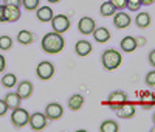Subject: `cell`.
Returning <instances> with one entry per match:
<instances>
[{
	"instance_id": "6da1fadb",
	"label": "cell",
	"mask_w": 155,
	"mask_h": 132,
	"mask_svg": "<svg viewBox=\"0 0 155 132\" xmlns=\"http://www.w3.org/2000/svg\"><path fill=\"white\" fill-rule=\"evenodd\" d=\"M42 50L48 55H56V53L62 51L64 50V45H65V41L61 33H56V31H50L47 33L44 37H42Z\"/></svg>"
},
{
	"instance_id": "7a4b0ae2",
	"label": "cell",
	"mask_w": 155,
	"mask_h": 132,
	"mask_svg": "<svg viewBox=\"0 0 155 132\" xmlns=\"http://www.w3.org/2000/svg\"><path fill=\"white\" fill-rule=\"evenodd\" d=\"M101 62H102V65H104L106 70H115V69H118L120 65H121L123 56H121V53L118 50L109 48V50H106L104 53H102Z\"/></svg>"
},
{
	"instance_id": "3957f363",
	"label": "cell",
	"mask_w": 155,
	"mask_h": 132,
	"mask_svg": "<svg viewBox=\"0 0 155 132\" xmlns=\"http://www.w3.org/2000/svg\"><path fill=\"white\" fill-rule=\"evenodd\" d=\"M28 124L33 130H44L48 124V118L44 112H33L28 118Z\"/></svg>"
},
{
	"instance_id": "277c9868",
	"label": "cell",
	"mask_w": 155,
	"mask_h": 132,
	"mask_svg": "<svg viewBox=\"0 0 155 132\" xmlns=\"http://www.w3.org/2000/svg\"><path fill=\"white\" fill-rule=\"evenodd\" d=\"M28 118H30V112L22 109L20 106L16 109H12L11 113V123L14 124L16 127H23L25 124H28Z\"/></svg>"
},
{
	"instance_id": "5b68a950",
	"label": "cell",
	"mask_w": 155,
	"mask_h": 132,
	"mask_svg": "<svg viewBox=\"0 0 155 132\" xmlns=\"http://www.w3.org/2000/svg\"><path fill=\"white\" fill-rule=\"evenodd\" d=\"M50 22H51V26H53V31L61 33V34L68 31V28H70V19L65 14H56V16H53V19Z\"/></svg>"
},
{
	"instance_id": "8992f818",
	"label": "cell",
	"mask_w": 155,
	"mask_h": 132,
	"mask_svg": "<svg viewBox=\"0 0 155 132\" xmlns=\"http://www.w3.org/2000/svg\"><path fill=\"white\" fill-rule=\"evenodd\" d=\"M36 73H37L39 79H44V81L51 79L53 75H54V65H53V62H50V61L39 62V65L36 67Z\"/></svg>"
},
{
	"instance_id": "52a82bcc",
	"label": "cell",
	"mask_w": 155,
	"mask_h": 132,
	"mask_svg": "<svg viewBox=\"0 0 155 132\" xmlns=\"http://www.w3.org/2000/svg\"><path fill=\"white\" fill-rule=\"evenodd\" d=\"M95 28H96V22L92 17H88V16L81 17V20L78 22V30H79V33L84 34V36L92 34L95 31Z\"/></svg>"
},
{
	"instance_id": "ba28073f",
	"label": "cell",
	"mask_w": 155,
	"mask_h": 132,
	"mask_svg": "<svg viewBox=\"0 0 155 132\" xmlns=\"http://www.w3.org/2000/svg\"><path fill=\"white\" fill-rule=\"evenodd\" d=\"M45 115H47V118L48 120H59V118L64 115V107L61 104H58V103H50L47 107H45V112H44Z\"/></svg>"
},
{
	"instance_id": "9c48e42d",
	"label": "cell",
	"mask_w": 155,
	"mask_h": 132,
	"mask_svg": "<svg viewBox=\"0 0 155 132\" xmlns=\"http://www.w3.org/2000/svg\"><path fill=\"white\" fill-rule=\"evenodd\" d=\"M126 101H127V95L124 93V92H121V90H116V92H112L110 93V96L107 100V104H109V107L112 110H115L120 104H123Z\"/></svg>"
},
{
	"instance_id": "30bf717a",
	"label": "cell",
	"mask_w": 155,
	"mask_h": 132,
	"mask_svg": "<svg viewBox=\"0 0 155 132\" xmlns=\"http://www.w3.org/2000/svg\"><path fill=\"white\" fill-rule=\"evenodd\" d=\"M115 113L118 115L120 118H132L135 115V106L132 103L126 101V103L120 104L118 107L115 109Z\"/></svg>"
},
{
	"instance_id": "8fae6325",
	"label": "cell",
	"mask_w": 155,
	"mask_h": 132,
	"mask_svg": "<svg viewBox=\"0 0 155 132\" xmlns=\"http://www.w3.org/2000/svg\"><path fill=\"white\" fill-rule=\"evenodd\" d=\"M130 22H132V19H130V16L127 14V12H115L113 14V25L116 26V28H120V30H123V28H127L129 25H130Z\"/></svg>"
},
{
	"instance_id": "7c38bea8",
	"label": "cell",
	"mask_w": 155,
	"mask_h": 132,
	"mask_svg": "<svg viewBox=\"0 0 155 132\" xmlns=\"http://www.w3.org/2000/svg\"><path fill=\"white\" fill-rule=\"evenodd\" d=\"M74 51H76V55L81 56V58L88 56L90 53H92V44L88 41H84V39L82 41H78L76 45H74Z\"/></svg>"
},
{
	"instance_id": "4fadbf2b",
	"label": "cell",
	"mask_w": 155,
	"mask_h": 132,
	"mask_svg": "<svg viewBox=\"0 0 155 132\" xmlns=\"http://www.w3.org/2000/svg\"><path fill=\"white\" fill-rule=\"evenodd\" d=\"M17 95L22 98V100H27L33 95V84L30 81H22L19 83V87H17Z\"/></svg>"
},
{
	"instance_id": "5bb4252c",
	"label": "cell",
	"mask_w": 155,
	"mask_h": 132,
	"mask_svg": "<svg viewBox=\"0 0 155 132\" xmlns=\"http://www.w3.org/2000/svg\"><path fill=\"white\" fill-rule=\"evenodd\" d=\"M22 16L19 6H5V22H17Z\"/></svg>"
},
{
	"instance_id": "9a60e30c",
	"label": "cell",
	"mask_w": 155,
	"mask_h": 132,
	"mask_svg": "<svg viewBox=\"0 0 155 132\" xmlns=\"http://www.w3.org/2000/svg\"><path fill=\"white\" fill-rule=\"evenodd\" d=\"M93 34V39L99 44H104L110 39V31L106 28V26H99V28H95V31L92 33Z\"/></svg>"
},
{
	"instance_id": "2e32d148",
	"label": "cell",
	"mask_w": 155,
	"mask_h": 132,
	"mask_svg": "<svg viewBox=\"0 0 155 132\" xmlns=\"http://www.w3.org/2000/svg\"><path fill=\"white\" fill-rule=\"evenodd\" d=\"M36 11H37L36 16H37V19L41 22H50L51 19H53V16H54L53 9H51L50 6H39Z\"/></svg>"
},
{
	"instance_id": "e0dca14e",
	"label": "cell",
	"mask_w": 155,
	"mask_h": 132,
	"mask_svg": "<svg viewBox=\"0 0 155 132\" xmlns=\"http://www.w3.org/2000/svg\"><path fill=\"white\" fill-rule=\"evenodd\" d=\"M120 47H121V50L123 51H126V53H132V51H135L137 50V41H135V37H132V36H126V37H123L121 39V44H120Z\"/></svg>"
},
{
	"instance_id": "ac0fdd59",
	"label": "cell",
	"mask_w": 155,
	"mask_h": 132,
	"mask_svg": "<svg viewBox=\"0 0 155 132\" xmlns=\"http://www.w3.org/2000/svg\"><path fill=\"white\" fill-rule=\"evenodd\" d=\"M141 107L143 109H152L155 106V95L152 92H141Z\"/></svg>"
},
{
	"instance_id": "d6986e66",
	"label": "cell",
	"mask_w": 155,
	"mask_h": 132,
	"mask_svg": "<svg viewBox=\"0 0 155 132\" xmlns=\"http://www.w3.org/2000/svg\"><path fill=\"white\" fill-rule=\"evenodd\" d=\"M5 103L8 106V109H16V107H19V106H20L22 98L17 95V92H11V93H8L5 96Z\"/></svg>"
},
{
	"instance_id": "ffe728a7",
	"label": "cell",
	"mask_w": 155,
	"mask_h": 132,
	"mask_svg": "<svg viewBox=\"0 0 155 132\" xmlns=\"http://www.w3.org/2000/svg\"><path fill=\"white\" fill-rule=\"evenodd\" d=\"M84 106V96L82 95H73V96H70V100H68V109L70 110H79L81 107Z\"/></svg>"
},
{
	"instance_id": "44dd1931",
	"label": "cell",
	"mask_w": 155,
	"mask_h": 132,
	"mask_svg": "<svg viewBox=\"0 0 155 132\" xmlns=\"http://www.w3.org/2000/svg\"><path fill=\"white\" fill-rule=\"evenodd\" d=\"M17 41H19V44H22V45H30V44L34 41V36H33V33L28 31V30H22V31L17 33Z\"/></svg>"
},
{
	"instance_id": "7402d4cb",
	"label": "cell",
	"mask_w": 155,
	"mask_h": 132,
	"mask_svg": "<svg viewBox=\"0 0 155 132\" xmlns=\"http://www.w3.org/2000/svg\"><path fill=\"white\" fill-rule=\"evenodd\" d=\"M135 23L140 28H147L150 25V16L149 12H138V16L135 17Z\"/></svg>"
},
{
	"instance_id": "603a6c76",
	"label": "cell",
	"mask_w": 155,
	"mask_h": 132,
	"mask_svg": "<svg viewBox=\"0 0 155 132\" xmlns=\"http://www.w3.org/2000/svg\"><path fill=\"white\" fill-rule=\"evenodd\" d=\"M99 130L101 132H118L120 130V126H118V123L113 121V120H106V121L101 123Z\"/></svg>"
},
{
	"instance_id": "cb8c5ba5",
	"label": "cell",
	"mask_w": 155,
	"mask_h": 132,
	"mask_svg": "<svg viewBox=\"0 0 155 132\" xmlns=\"http://www.w3.org/2000/svg\"><path fill=\"white\" fill-rule=\"evenodd\" d=\"M99 12H101V16H104V17H109V16H113L115 12H116V8L113 6V3L110 2H104L101 5V8H99Z\"/></svg>"
},
{
	"instance_id": "d4e9b609",
	"label": "cell",
	"mask_w": 155,
	"mask_h": 132,
	"mask_svg": "<svg viewBox=\"0 0 155 132\" xmlns=\"http://www.w3.org/2000/svg\"><path fill=\"white\" fill-rule=\"evenodd\" d=\"M2 84H3V87H6V89L16 87V84H17V78H16V75H14V73H6V75H3V78H2Z\"/></svg>"
},
{
	"instance_id": "484cf974",
	"label": "cell",
	"mask_w": 155,
	"mask_h": 132,
	"mask_svg": "<svg viewBox=\"0 0 155 132\" xmlns=\"http://www.w3.org/2000/svg\"><path fill=\"white\" fill-rule=\"evenodd\" d=\"M11 47H12V39L9 36H2L0 37V50L8 51V50H11Z\"/></svg>"
},
{
	"instance_id": "4316f807",
	"label": "cell",
	"mask_w": 155,
	"mask_h": 132,
	"mask_svg": "<svg viewBox=\"0 0 155 132\" xmlns=\"http://www.w3.org/2000/svg\"><path fill=\"white\" fill-rule=\"evenodd\" d=\"M39 3H41V0H22V5L25 6V9H28V11L37 9Z\"/></svg>"
},
{
	"instance_id": "83f0119b",
	"label": "cell",
	"mask_w": 155,
	"mask_h": 132,
	"mask_svg": "<svg viewBox=\"0 0 155 132\" xmlns=\"http://www.w3.org/2000/svg\"><path fill=\"white\" fill-rule=\"evenodd\" d=\"M130 11H138L141 8V0H127V6Z\"/></svg>"
},
{
	"instance_id": "f1b7e54d",
	"label": "cell",
	"mask_w": 155,
	"mask_h": 132,
	"mask_svg": "<svg viewBox=\"0 0 155 132\" xmlns=\"http://www.w3.org/2000/svg\"><path fill=\"white\" fill-rule=\"evenodd\" d=\"M110 2L113 3L116 11H121V9H124L127 6V0H110Z\"/></svg>"
},
{
	"instance_id": "f546056e",
	"label": "cell",
	"mask_w": 155,
	"mask_h": 132,
	"mask_svg": "<svg viewBox=\"0 0 155 132\" xmlns=\"http://www.w3.org/2000/svg\"><path fill=\"white\" fill-rule=\"evenodd\" d=\"M146 84L149 87H155V70H152L146 75Z\"/></svg>"
},
{
	"instance_id": "4dcf8cb0",
	"label": "cell",
	"mask_w": 155,
	"mask_h": 132,
	"mask_svg": "<svg viewBox=\"0 0 155 132\" xmlns=\"http://www.w3.org/2000/svg\"><path fill=\"white\" fill-rule=\"evenodd\" d=\"M3 5L5 6H19L22 5V0H3Z\"/></svg>"
},
{
	"instance_id": "1f68e13d",
	"label": "cell",
	"mask_w": 155,
	"mask_h": 132,
	"mask_svg": "<svg viewBox=\"0 0 155 132\" xmlns=\"http://www.w3.org/2000/svg\"><path fill=\"white\" fill-rule=\"evenodd\" d=\"M6 110H8V106H6L5 100H0V117H3L6 113Z\"/></svg>"
},
{
	"instance_id": "d6a6232c",
	"label": "cell",
	"mask_w": 155,
	"mask_h": 132,
	"mask_svg": "<svg viewBox=\"0 0 155 132\" xmlns=\"http://www.w3.org/2000/svg\"><path fill=\"white\" fill-rule=\"evenodd\" d=\"M147 59H149V64L152 65V67H155V50H152V51L149 53Z\"/></svg>"
},
{
	"instance_id": "836d02e7",
	"label": "cell",
	"mask_w": 155,
	"mask_h": 132,
	"mask_svg": "<svg viewBox=\"0 0 155 132\" xmlns=\"http://www.w3.org/2000/svg\"><path fill=\"white\" fill-rule=\"evenodd\" d=\"M6 67V61H5V56L3 55H0V73H2Z\"/></svg>"
},
{
	"instance_id": "e575fe53",
	"label": "cell",
	"mask_w": 155,
	"mask_h": 132,
	"mask_svg": "<svg viewBox=\"0 0 155 132\" xmlns=\"http://www.w3.org/2000/svg\"><path fill=\"white\" fill-rule=\"evenodd\" d=\"M0 22H5V5H0Z\"/></svg>"
},
{
	"instance_id": "d590c367",
	"label": "cell",
	"mask_w": 155,
	"mask_h": 132,
	"mask_svg": "<svg viewBox=\"0 0 155 132\" xmlns=\"http://www.w3.org/2000/svg\"><path fill=\"white\" fill-rule=\"evenodd\" d=\"M137 45H146V39L144 37H135Z\"/></svg>"
},
{
	"instance_id": "8d00e7d4",
	"label": "cell",
	"mask_w": 155,
	"mask_h": 132,
	"mask_svg": "<svg viewBox=\"0 0 155 132\" xmlns=\"http://www.w3.org/2000/svg\"><path fill=\"white\" fill-rule=\"evenodd\" d=\"M155 2V0H141V5H144V6H149Z\"/></svg>"
},
{
	"instance_id": "74e56055",
	"label": "cell",
	"mask_w": 155,
	"mask_h": 132,
	"mask_svg": "<svg viewBox=\"0 0 155 132\" xmlns=\"http://www.w3.org/2000/svg\"><path fill=\"white\" fill-rule=\"evenodd\" d=\"M48 2H50V3H59L61 0H48Z\"/></svg>"
},
{
	"instance_id": "f35d334b",
	"label": "cell",
	"mask_w": 155,
	"mask_h": 132,
	"mask_svg": "<svg viewBox=\"0 0 155 132\" xmlns=\"http://www.w3.org/2000/svg\"><path fill=\"white\" fill-rule=\"evenodd\" d=\"M152 120H153V124H155V112H153V117H152Z\"/></svg>"
}]
</instances>
